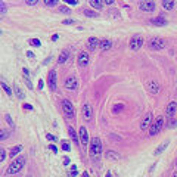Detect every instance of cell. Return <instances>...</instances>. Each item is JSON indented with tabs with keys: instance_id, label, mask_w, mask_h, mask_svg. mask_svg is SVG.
I'll use <instances>...</instances> for the list:
<instances>
[{
	"instance_id": "37",
	"label": "cell",
	"mask_w": 177,
	"mask_h": 177,
	"mask_svg": "<svg viewBox=\"0 0 177 177\" xmlns=\"http://www.w3.org/2000/svg\"><path fill=\"white\" fill-rule=\"evenodd\" d=\"M46 137H47V140H50V142H55L56 140V136H53V134H46Z\"/></svg>"
},
{
	"instance_id": "17",
	"label": "cell",
	"mask_w": 177,
	"mask_h": 177,
	"mask_svg": "<svg viewBox=\"0 0 177 177\" xmlns=\"http://www.w3.org/2000/svg\"><path fill=\"white\" fill-rule=\"evenodd\" d=\"M148 89H149V91L152 93V95H157L159 91V84L157 81H149L148 83Z\"/></svg>"
},
{
	"instance_id": "53",
	"label": "cell",
	"mask_w": 177,
	"mask_h": 177,
	"mask_svg": "<svg viewBox=\"0 0 177 177\" xmlns=\"http://www.w3.org/2000/svg\"><path fill=\"white\" fill-rule=\"evenodd\" d=\"M105 177H112V174H111V173H106V176Z\"/></svg>"
},
{
	"instance_id": "33",
	"label": "cell",
	"mask_w": 177,
	"mask_h": 177,
	"mask_svg": "<svg viewBox=\"0 0 177 177\" xmlns=\"http://www.w3.org/2000/svg\"><path fill=\"white\" fill-rule=\"evenodd\" d=\"M2 87H3V90H5L6 91V93H8V95H12V90H10V89H9V87H8V86H6V83H2Z\"/></svg>"
},
{
	"instance_id": "42",
	"label": "cell",
	"mask_w": 177,
	"mask_h": 177,
	"mask_svg": "<svg viewBox=\"0 0 177 177\" xmlns=\"http://www.w3.org/2000/svg\"><path fill=\"white\" fill-rule=\"evenodd\" d=\"M49 149H50V151H52L53 153H56V152H58V148L55 146V145H49Z\"/></svg>"
},
{
	"instance_id": "30",
	"label": "cell",
	"mask_w": 177,
	"mask_h": 177,
	"mask_svg": "<svg viewBox=\"0 0 177 177\" xmlns=\"http://www.w3.org/2000/svg\"><path fill=\"white\" fill-rule=\"evenodd\" d=\"M30 44L34 46V47H40V46H41V43H40L38 38H31V40H30Z\"/></svg>"
},
{
	"instance_id": "26",
	"label": "cell",
	"mask_w": 177,
	"mask_h": 177,
	"mask_svg": "<svg viewBox=\"0 0 177 177\" xmlns=\"http://www.w3.org/2000/svg\"><path fill=\"white\" fill-rule=\"evenodd\" d=\"M83 12H84V15H86V16H90V18H97V12H93V10H90V9H84Z\"/></svg>"
},
{
	"instance_id": "19",
	"label": "cell",
	"mask_w": 177,
	"mask_h": 177,
	"mask_svg": "<svg viewBox=\"0 0 177 177\" xmlns=\"http://www.w3.org/2000/svg\"><path fill=\"white\" fill-rule=\"evenodd\" d=\"M68 58H69V53H68L67 50H64V52L59 55V58H58V64H65L68 61Z\"/></svg>"
},
{
	"instance_id": "4",
	"label": "cell",
	"mask_w": 177,
	"mask_h": 177,
	"mask_svg": "<svg viewBox=\"0 0 177 177\" xmlns=\"http://www.w3.org/2000/svg\"><path fill=\"white\" fill-rule=\"evenodd\" d=\"M164 46H165V41H164L163 38L155 37L149 41V47L152 49V50H161V49H164Z\"/></svg>"
},
{
	"instance_id": "16",
	"label": "cell",
	"mask_w": 177,
	"mask_h": 177,
	"mask_svg": "<svg viewBox=\"0 0 177 177\" xmlns=\"http://www.w3.org/2000/svg\"><path fill=\"white\" fill-rule=\"evenodd\" d=\"M176 108H177V103L176 102H170L167 105V108H165V114H167V117H171L174 112H176Z\"/></svg>"
},
{
	"instance_id": "23",
	"label": "cell",
	"mask_w": 177,
	"mask_h": 177,
	"mask_svg": "<svg viewBox=\"0 0 177 177\" xmlns=\"http://www.w3.org/2000/svg\"><path fill=\"white\" fill-rule=\"evenodd\" d=\"M89 5L90 6H93V8H95V9H102V5H103V2H99V0H90V2H89Z\"/></svg>"
},
{
	"instance_id": "14",
	"label": "cell",
	"mask_w": 177,
	"mask_h": 177,
	"mask_svg": "<svg viewBox=\"0 0 177 177\" xmlns=\"http://www.w3.org/2000/svg\"><path fill=\"white\" fill-rule=\"evenodd\" d=\"M47 81H49V87H50L52 90H55V89H56V72H55V71L49 72Z\"/></svg>"
},
{
	"instance_id": "27",
	"label": "cell",
	"mask_w": 177,
	"mask_h": 177,
	"mask_svg": "<svg viewBox=\"0 0 177 177\" xmlns=\"http://www.w3.org/2000/svg\"><path fill=\"white\" fill-rule=\"evenodd\" d=\"M167 146H168V142H164V143L161 145V146H158V149L155 151V155H159L161 152H164V149L167 148Z\"/></svg>"
},
{
	"instance_id": "2",
	"label": "cell",
	"mask_w": 177,
	"mask_h": 177,
	"mask_svg": "<svg viewBox=\"0 0 177 177\" xmlns=\"http://www.w3.org/2000/svg\"><path fill=\"white\" fill-rule=\"evenodd\" d=\"M102 152V142L99 137H93L90 142V155L93 157V158H96V157H99Z\"/></svg>"
},
{
	"instance_id": "28",
	"label": "cell",
	"mask_w": 177,
	"mask_h": 177,
	"mask_svg": "<svg viewBox=\"0 0 177 177\" xmlns=\"http://www.w3.org/2000/svg\"><path fill=\"white\" fill-rule=\"evenodd\" d=\"M123 109H124V105H123V103H118V105H115L114 108H112V112H114V114H118V112Z\"/></svg>"
},
{
	"instance_id": "41",
	"label": "cell",
	"mask_w": 177,
	"mask_h": 177,
	"mask_svg": "<svg viewBox=\"0 0 177 177\" xmlns=\"http://www.w3.org/2000/svg\"><path fill=\"white\" fill-rule=\"evenodd\" d=\"M38 2L37 0H27V5L28 6H34V5H37Z\"/></svg>"
},
{
	"instance_id": "43",
	"label": "cell",
	"mask_w": 177,
	"mask_h": 177,
	"mask_svg": "<svg viewBox=\"0 0 177 177\" xmlns=\"http://www.w3.org/2000/svg\"><path fill=\"white\" fill-rule=\"evenodd\" d=\"M0 6H2V15H5V12H6V5H5V2H2V3H0Z\"/></svg>"
},
{
	"instance_id": "11",
	"label": "cell",
	"mask_w": 177,
	"mask_h": 177,
	"mask_svg": "<svg viewBox=\"0 0 177 177\" xmlns=\"http://www.w3.org/2000/svg\"><path fill=\"white\" fill-rule=\"evenodd\" d=\"M142 44H143V38L134 37V38H131V41H130V49H131V50H139V49L142 47Z\"/></svg>"
},
{
	"instance_id": "47",
	"label": "cell",
	"mask_w": 177,
	"mask_h": 177,
	"mask_svg": "<svg viewBox=\"0 0 177 177\" xmlns=\"http://www.w3.org/2000/svg\"><path fill=\"white\" fill-rule=\"evenodd\" d=\"M62 164H64V165H68V164H69V158H68V157H65V158H64V161H62Z\"/></svg>"
},
{
	"instance_id": "36",
	"label": "cell",
	"mask_w": 177,
	"mask_h": 177,
	"mask_svg": "<svg viewBox=\"0 0 177 177\" xmlns=\"http://www.w3.org/2000/svg\"><path fill=\"white\" fill-rule=\"evenodd\" d=\"M6 159V152H5V149H2L0 151V161H5Z\"/></svg>"
},
{
	"instance_id": "7",
	"label": "cell",
	"mask_w": 177,
	"mask_h": 177,
	"mask_svg": "<svg viewBox=\"0 0 177 177\" xmlns=\"http://www.w3.org/2000/svg\"><path fill=\"white\" fill-rule=\"evenodd\" d=\"M65 87H67L68 90H75L77 87H78V81H77V77H68L67 80H65Z\"/></svg>"
},
{
	"instance_id": "1",
	"label": "cell",
	"mask_w": 177,
	"mask_h": 177,
	"mask_svg": "<svg viewBox=\"0 0 177 177\" xmlns=\"http://www.w3.org/2000/svg\"><path fill=\"white\" fill-rule=\"evenodd\" d=\"M25 165V158L24 157H18V158L14 159V163L9 165L8 168V174H16L22 170V167Z\"/></svg>"
},
{
	"instance_id": "46",
	"label": "cell",
	"mask_w": 177,
	"mask_h": 177,
	"mask_svg": "<svg viewBox=\"0 0 177 177\" xmlns=\"http://www.w3.org/2000/svg\"><path fill=\"white\" fill-rule=\"evenodd\" d=\"M22 108H24V109H30V111L33 109V106L30 105V103H24V105H22Z\"/></svg>"
},
{
	"instance_id": "56",
	"label": "cell",
	"mask_w": 177,
	"mask_h": 177,
	"mask_svg": "<svg viewBox=\"0 0 177 177\" xmlns=\"http://www.w3.org/2000/svg\"><path fill=\"white\" fill-rule=\"evenodd\" d=\"M176 165H177V159H176Z\"/></svg>"
},
{
	"instance_id": "31",
	"label": "cell",
	"mask_w": 177,
	"mask_h": 177,
	"mask_svg": "<svg viewBox=\"0 0 177 177\" xmlns=\"http://www.w3.org/2000/svg\"><path fill=\"white\" fill-rule=\"evenodd\" d=\"M44 5L46 6H56L58 0H46V2H44Z\"/></svg>"
},
{
	"instance_id": "29",
	"label": "cell",
	"mask_w": 177,
	"mask_h": 177,
	"mask_svg": "<svg viewBox=\"0 0 177 177\" xmlns=\"http://www.w3.org/2000/svg\"><path fill=\"white\" fill-rule=\"evenodd\" d=\"M61 146H62V149L67 151V152L71 151V145H69V142H67V140H62V145H61Z\"/></svg>"
},
{
	"instance_id": "15",
	"label": "cell",
	"mask_w": 177,
	"mask_h": 177,
	"mask_svg": "<svg viewBox=\"0 0 177 177\" xmlns=\"http://www.w3.org/2000/svg\"><path fill=\"white\" fill-rule=\"evenodd\" d=\"M151 22H152L153 25H167V19H165V16L164 15H159V16H157V18H152L151 19Z\"/></svg>"
},
{
	"instance_id": "44",
	"label": "cell",
	"mask_w": 177,
	"mask_h": 177,
	"mask_svg": "<svg viewBox=\"0 0 177 177\" xmlns=\"http://www.w3.org/2000/svg\"><path fill=\"white\" fill-rule=\"evenodd\" d=\"M65 3H67V5H77L78 2H77V0H65Z\"/></svg>"
},
{
	"instance_id": "5",
	"label": "cell",
	"mask_w": 177,
	"mask_h": 177,
	"mask_svg": "<svg viewBox=\"0 0 177 177\" xmlns=\"http://www.w3.org/2000/svg\"><path fill=\"white\" fill-rule=\"evenodd\" d=\"M62 109H64V112H65V115H67L68 118H72L74 117V106L71 105V102L69 101H67V99H64L62 101Z\"/></svg>"
},
{
	"instance_id": "24",
	"label": "cell",
	"mask_w": 177,
	"mask_h": 177,
	"mask_svg": "<svg viewBox=\"0 0 177 177\" xmlns=\"http://www.w3.org/2000/svg\"><path fill=\"white\" fill-rule=\"evenodd\" d=\"M14 89H15V95L18 96V99H19V101H22V99H24V97H25L24 91H22V90H21V89H19V87H18V84H15V87H14Z\"/></svg>"
},
{
	"instance_id": "32",
	"label": "cell",
	"mask_w": 177,
	"mask_h": 177,
	"mask_svg": "<svg viewBox=\"0 0 177 177\" xmlns=\"http://www.w3.org/2000/svg\"><path fill=\"white\" fill-rule=\"evenodd\" d=\"M5 118H6V121H8V124H9L10 127H12V125H14V120H12V117H10L9 114H6V115H5Z\"/></svg>"
},
{
	"instance_id": "3",
	"label": "cell",
	"mask_w": 177,
	"mask_h": 177,
	"mask_svg": "<svg viewBox=\"0 0 177 177\" xmlns=\"http://www.w3.org/2000/svg\"><path fill=\"white\" fill-rule=\"evenodd\" d=\"M163 124H164L163 115H158V117L155 118V121L152 123V125L149 127V134H151V136H157V134L161 131V129H163Z\"/></svg>"
},
{
	"instance_id": "6",
	"label": "cell",
	"mask_w": 177,
	"mask_h": 177,
	"mask_svg": "<svg viewBox=\"0 0 177 177\" xmlns=\"http://www.w3.org/2000/svg\"><path fill=\"white\" fill-rule=\"evenodd\" d=\"M81 112H83V118L86 121H90L91 118H93V108H91L89 103H84V105H83Z\"/></svg>"
},
{
	"instance_id": "8",
	"label": "cell",
	"mask_w": 177,
	"mask_h": 177,
	"mask_svg": "<svg viewBox=\"0 0 177 177\" xmlns=\"http://www.w3.org/2000/svg\"><path fill=\"white\" fill-rule=\"evenodd\" d=\"M139 9L143 12H153L155 10V3L153 2H140Z\"/></svg>"
},
{
	"instance_id": "18",
	"label": "cell",
	"mask_w": 177,
	"mask_h": 177,
	"mask_svg": "<svg viewBox=\"0 0 177 177\" xmlns=\"http://www.w3.org/2000/svg\"><path fill=\"white\" fill-rule=\"evenodd\" d=\"M99 47H101V50H108V49L112 47V41H109V40H101Z\"/></svg>"
},
{
	"instance_id": "54",
	"label": "cell",
	"mask_w": 177,
	"mask_h": 177,
	"mask_svg": "<svg viewBox=\"0 0 177 177\" xmlns=\"http://www.w3.org/2000/svg\"><path fill=\"white\" fill-rule=\"evenodd\" d=\"M83 177H89V174H87V173H84V174H83Z\"/></svg>"
},
{
	"instance_id": "21",
	"label": "cell",
	"mask_w": 177,
	"mask_h": 177,
	"mask_svg": "<svg viewBox=\"0 0 177 177\" xmlns=\"http://www.w3.org/2000/svg\"><path fill=\"white\" fill-rule=\"evenodd\" d=\"M161 5H163V8L165 10H171L173 8H174V2H168V0H163L161 2Z\"/></svg>"
},
{
	"instance_id": "45",
	"label": "cell",
	"mask_w": 177,
	"mask_h": 177,
	"mask_svg": "<svg viewBox=\"0 0 177 177\" xmlns=\"http://www.w3.org/2000/svg\"><path fill=\"white\" fill-rule=\"evenodd\" d=\"M25 84H27V87H28V89H33V84H31V81H30L28 78H25Z\"/></svg>"
},
{
	"instance_id": "55",
	"label": "cell",
	"mask_w": 177,
	"mask_h": 177,
	"mask_svg": "<svg viewBox=\"0 0 177 177\" xmlns=\"http://www.w3.org/2000/svg\"><path fill=\"white\" fill-rule=\"evenodd\" d=\"M173 177H177V171H176V173H174V174H173Z\"/></svg>"
},
{
	"instance_id": "39",
	"label": "cell",
	"mask_w": 177,
	"mask_h": 177,
	"mask_svg": "<svg viewBox=\"0 0 177 177\" xmlns=\"http://www.w3.org/2000/svg\"><path fill=\"white\" fill-rule=\"evenodd\" d=\"M8 131H5V130H2V136H0V140H5L6 137H8Z\"/></svg>"
},
{
	"instance_id": "48",
	"label": "cell",
	"mask_w": 177,
	"mask_h": 177,
	"mask_svg": "<svg viewBox=\"0 0 177 177\" xmlns=\"http://www.w3.org/2000/svg\"><path fill=\"white\" fill-rule=\"evenodd\" d=\"M27 56H28V58H31V59H33V58H34V52H31V50H28V52H27Z\"/></svg>"
},
{
	"instance_id": "49",
	"label": "cell",
	"mask_w": 177,
	"mask_h": 177,
	"mask_svg": "<svg viewBox=\"0 0 177 177\" xmlns=\"http://www.w3.org/2000/svg\"><path fill=\"white\" fill-rule=\"evenodd\" d=\"M43 86H44L43 80H40V81H38V89H40V90H41V89H43Z\"/></svg>"
},
{
	"instance_id": "52",
	"label": "cell",
	"mask_w": 177,
	"mask_h": 177,
	"mask_svg": "<svg viewBox=\"0 0 177 177\" xmlns=\"http://www.w3.org/2000/svg\"><path fill=\"white\" fill-rule=\"evenodd\" d=\"M22 71H24V74H25V75H28V74H30V72H28V69H27V68H24Z\"/></svg>"
},
{
	"instance_id": "12",
	"label": "cell",
	"mask_w": 177,
	"mask_h": 177,
	"mask_svg": "<svg viewBox=\"0 0 177 177\" xmlns=\"http://www.w3.org/2000/svg\"><path fill=\"white\" fill-rule=\"evenodd\" d=\"M78 136H80V140H81V145H83V146H87V143H89V134H87L86 127H80Z\"/></svg>"
},
{
	"instance_id": "13",
	"label": "cell",
	"mask_w": 177,
	"mask_h": 177,
	"mask_svg": "<svg viewBox=\"0 0 177 177\" xmlns=\"http://www.w3.org/2000/svg\"><path fill=\"white\" fill-rule=\"evenodd\" d=\"M77 61H78V65H80V67H86V65H89V53L80 52L78 58H77Z\"/></svg>"
},
{
	"instance_id": "34",
	"label": "cell",
	"mask_w": 177,
	"mask_h": 177,
	"mask_svg": "<svg viewBox=\"0 0 177 177\" xmlns=\"http://www.w3.org/2000/svg\"><path fill=\"white\" fill-rule=\"evenodd\" d=\"M59 10H61L62 14H69V12H71V9H69V8H67V6H61V8H59Z\"/></svg>"
},
{
	"instance_id": "25",
	"label": "cell",
	"mask_w": 177,
	"mask_h": 177,
	"mask_svg": "<svg viewBox=\"0 0 177 177\" xmlns=\"http://www.w3.org/2000/svg\"><path fill=\"white\" fill-rule=\"evenodd\" d=\"M21 151H22V146H21V145H18V146H14V148H12V151H10V157H12V158H15V157H16V155H18Z\"/></svg>"
},
{
	"instance_id": "22",
	"label": "cell",
	"mask_w": 177,
	"mask_h": 177,
	"mask_svg": "<svg viewBox=\"0 0 177 177\" xmlns=\"http://www.w3.org/2000/svg\"><path fill=\"white\" fill-rule=\"evenodd\" d=\"M68 133H69V136H71V139L75 142L77 145H78V136H77V133H75V130L72 129V127H68Z\"/></svg>"
},
{
	"instance_id": "10",
	"label": "cell",
	"mask_w": 177,
	"mask_h": 177,
	"mask_svg": "<svg viewBox=\"0 0 177 177\" xmlns=\"http://www.w3.org/2000/svg\"><path fill=\"white\" fill-rule=\"evenodd\" d=\"M99 44H101V40H97L96 37H90L87 40V49H89L90 52H95L96 49L99 47Z\"/></svg>"
},
{
	"instance_id": "38",
	"label": "cell",
	"mask_w": 177,
	"mask_h": 177,
	"mask_svg": "<svg viewBox=\"0 0 177 177\" xmlns=\"http://www.w3.org/2000/svg\"><path fill=\"white\" fill-rule=\"evenodd\" d=\"M77 165H71V176H77Z\"/></svg>"
},
{
	"instance_id": "50",
	"label": "cell",
	"mask_w": 177,
	"mask_h": 177,
	"mask_svg": "<svg viewBox=\"0 0 177 177\" xmlns=\"http://www.w3.org/2000/svg\"><path fill=\"white\" fill-rule=\"evenodd\" d=\"M103 3H105V5H114V0H105Z\"/></svg>"
},
{
	"instance_id": "51",
	"label": "cell",
	"mask_w": 177,
	"mask_h": 177,
	"mask_svg": "<svg viewBox=\"0 0 177 177\" xmlns=\"http://www.w3.org/2000/svg\"><path fill=\"white\" fill-rule=\"evenodd\" d=\"M58 38H59V36H58V34H53V37H52L53 41H55V40H58Z\"/></svg>"
},
{
	"instance_id": "35",
	"label": "cell",
	"mask_w": 177,
	"mask_h": 177,
	"mask_svg": "<svg viewBox=\"0 0 177 177\" xmlns=\"http://www.w3.org/2000/svg\"><path fill=\"white\" fill-rule=\"evenodd\" d=\"M168 127H170V129H174V127H177V120H170V123H168Z\"/></svg>"
},
{
	"instance_id": "57",
	"label": "cell",
	"mask_w": 177,
	"mask_h": 177,
	"mask_svg": "<svg viewBox=\"0 0 177 177\" xmlns=\"http://www.w3.org/2000/svg\"><path fill=\"white\" fill-rule=\"evenodd\" d=\"M27 177H31V176H27Z\"/></svg>"
},
{
	"instance_id": "40",
	"label": "cell",
	"mask_w": 177,
	"mask_h": 177,
	"mask_svg": "<svg viewBox=\"0 0 177 177\" xmlns=\"http://www.w3.org/2000/svg\"><path fill=\"white\" fill-rule=\"evenodd\" d=\"M62 24L64 25H71V24H74V21H72V19H64Z\"/></svg>"
},
{
	"instance_id": "20",
	"label": "cell",
	"mask_w": 177,
	"mask_h": 177,
	"mask_svg": "<svg viewBox=\"0 0 177 177\" xmlns=\"http://www.w3.org/2000/svg\"><path fill=\"white\" fill-rule=\"evenodd\" d=\"M106 158L112 159V161H117V159H120V153H117L115 151H108L106 152Z\"/></svg>"
},
{
	"instance_id": "9",
	"label": "cell",
	"mask_w": 177,
	"mask_h": 177,
	"mask_svg": "<svg viewBox=\"0 0 177 177\" xmlns=\"http://www.w3.org/2000/svg\"><path fill=\"white\" fill-rule=\"evenodd\" d=\"M151 125H152V114H151V112H148V114L143 117L142 123H140V129H142V130H148V127H151Z\"/></svg>"
}]
</instances>
